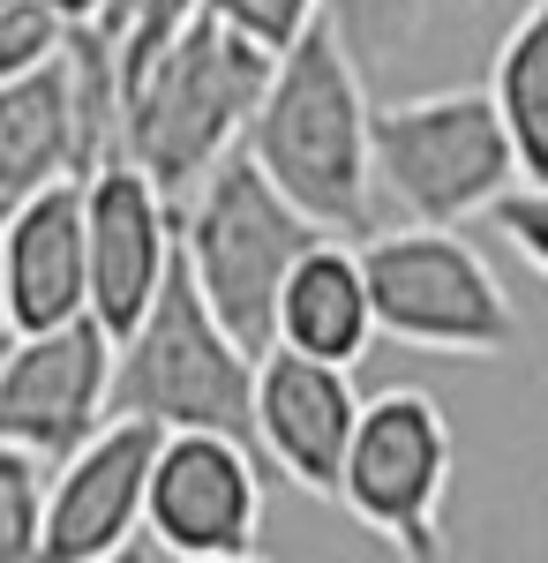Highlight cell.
I'll return each mask as SVG.
<instances>
[{
    "mask_svg": "<svg viewBox=\"0 0 548 563\" xmlns=\"http://www.w3.org/2000/svg\"><path fill=\"white\" fill-rule=\"evenodd\" d=\"M369 76L346 60V45L308 23L255 106L249 151L263 174L294 196L300 211L316 218L324 233H376V158H369Z\"/></svg>",
    "mask_w": 548,
    "mask_h": 563,
    "instance_id": "obj_1",
    "label": "cell"
},
{
    "mask_svg": "<svg viewBox=\"0 0 548 563\" xmlns=\"http://www.w3.org/2000/svg\"><path fill=\"white\" fill-rule=\"evenodd\" d=\"M271 68L278 53L204 0L121 84V158H135L166 196L196 188L249 135Z\"/></svg>",
    "mask_w": 548,
    "mask_h": 563,
    "instance_id": "obj_2",
    "label": "cell"
},
{
    "mask_svg": "<svg viewBox=\"0 0 548 563\" xmlns=\"http://www.w3.org/2000/svg\"><path fill=\"white\" fill-rule=\"evenodd\" d=\"M113 413L151 429H226L255 443V353L226 331L196 286L188 256H173L143 323L113 339Z\"/></svg>",
    "mask_w": 548,
    "mask_h": 563,
    "instance_id": "obj_3",
    "label": "cell"
},
{
    "mask_svg": "<svg viewBox=\"0 0 548 563\" xmlns=\"http://www.w3.org/2000/svg\"><path fill=\"white\" fill-rule=\"evenodd\" d=\"M316 233L324 225L300 211L241 143L196 180V203L180 211V256L196 271L211 316L249 353L278 346V286H286L294 256Z\"/></svg>",
    "mask_w": 548,
    "mask_h": 563,
    "instance_id": "obj_4",
    "label": "cell"
},
{
    "mask_svg": "<svg viewBox=\"0 0 548 563\" xmlns=\"http://www.w3.org/2000/svg\"><path fill=\"white\" fill-rule=\"evenodd\" d=\"M376 331L414 353H451V361H496L518 346V308L489 256L465 241L459 225H398L361 241Z\"/></svg>",
    "mask_w": 548,
    "mask_h": 563,
    "instance_id": "obj_5",
    "label": "cell"
},
{
    "mask_svg": "<svg viewBox=\"0 0 548 563\" xmlns=\"http://www.w3.org/2000/svg\"><path fill=\"white\" fill-rule=\"evenodd\" d=\"M369 158H376V188L414 225H465L473 211H496L511 180H526L489 90H428L376 106Z\"/></svg>",
    "mask_w": 548,
    "mask_h": 563,
    "instance_id": "obj_6",
    "label": "cell"
},
{
    "mask_svg": "<svg viewBox=\"0 0 548 563\" xmlns=\"http://www.w3.org/2000/svg\"><path fill=\"white\" fill-rule=\"evenodd\" d=\"M443 496H451V421L428 390H376L346 443L338 504L376 533L391 556H443Z\"/></svg>",
    "mask_w": 548,
    "mask_h": 563,
    "instance_id": "obj_7",
    "label": "cell"
},
{
    "mask_svg": "<svg viewBox=\"0 0 548 563\" xmlns=\"http://www.w3.org/2000/svg\"><path fill=\"white\" fill-rule=\"evenodd\" d=\"M143 533L173 563H249L263 549V451L226 429H166Z\"/></svg>",
    "mask_w": 548,
    "mask_h": 563,
    "instance_id": "obj_8",
    "label": "cell"
},
{
    "mask_svg": "<svg viewBox=\"0 0 548 563\" xmlns=\"http://www.w3.org/2000/svg\"><path fill=\"white\" fill-rule=\"evenodd\" d=\"M113 331L98 316L53 323V331H15L0 346V435L61 466L76 443L113 421Z\"/></svg>",
    "mask_w": 548,
    "mask_h": 563,
    "instance_id": "obj_9",
    "label": "cell"
},
{
    "mask_svg": "<svg viewBox=\"0 0 548 563\" xmlns=\"http://www.w3.org/2000/svg\"><path fill=\"white\" fill-rule=\"evenodd\" d=\"M84 233H90V316L128 339L143 308L158 301L173 256H180V211L135 158H106L84 174Z\"/></svg>",
    "mask_w": 548,
    "mask_h": 563,
    "instance_id": "obj_10",
    "label": "cell"
},
{
    "mask_svg": "<svg viewBox=\"0 0 548 563\" xmlns=\"http://www.w3.org/2000/svg\"><path fill=\"white\" fill-rule=\"evenodd\" d=\"M166 429L113 413L106 429L76 443L53 481H45V533L39 556L45 563H106L121 556L143 533V504H151V466H158Z\"/></svg>",
    "mask_w": 548,
    "mask_h": 563,
    "instance_id": "obj_11",
    "label": "cell"
},
{
    "mask_svg": "<svg viewBox=\"0 0 548 563\" xmlns=\"http://www.w3.org/2000/svg\"><path fill=\"white\" fill-rule=\"evenodd\" d=\"M353 421H361L353 368L316 361V353H294V346L255 353V451H263L271 474H286L294 488L338 504Z\"/></svg>",
    "mask_w": 548,
    "mask_h": 563,
    "instance_id": "obj_12",
    "label": "cell"
},
{
    "mask_svg": "<svg viewBox=\"0 0 548 563\" xmlns=\"http://www.w3.org/2000/svg\"><path fill=\"white\" fill-rule=\"evenodd\" d=\"M106 158H113V143L90 129L84 98H76L68 45L45 68L0 84V218L15 203H31L39 188H53V180H84Z\"/></svg>",
    "mask_w": 548,
    "mask_h": 563,
    "instance_id": "obj_13",
    "label": "cell"
},
{
    "mask_svg": "<svg viewBox=\"0 0 548 563\" xmlns=\"http://www.w3.org/2000/svg\"><path fill=\"white\" fill-rule=\"evenodd\" d=\"M0 263H8V331H53L90 316L84 180H53L0 218Z\"/></svg>",
    "mask_w": 548,
    "mask_h": 563,
    "instance_id": "obj_14",
    "label": "cell"
},
{
    "mask_svg": "<svg viewBox=\"0 0 548 563\" xmlns=\"http://www.w3.org/2000/svg\"><path fill=\"white\" fill-rule=\"evenodd\" d=\"M376 301H369V271L361 249H346L338 233H316L294 256L286 286H278V346L338 361V368H361L376 346Z\"/></svg>",
    "mask_w": 548,
    "mask_h": 563,
    "instance_id": "obj_15",
    "label": "cell"
},
{
    "mask_svg": "<svg viewBox=\"0 0 548 563\" xmlns=\"http://www.w3.org/2000/svg\"><path fill=\"white\" fill-rule=\"evenodd\" d=\"M489 98H496V113H504V129H511L518 174L548 188V0H534L504 31Z\"/></svg>",
    "mask_w": 548,
    "mask_h": 563,
    "instance_id": "obj_16",
    "label": "cell"
},
{
    "mask_svg": "<svg viewBox=\"0 0 548 563\" xmlns=\"http://www.w3.org/2000/svg\"><path fill=\"white\" fill-rule=\"evenodd\" d=\"M316 23L346 45V60H353L361 76H383V68H398V60L421 45L428 0H324Z\"/></svg>",
    "mask_w": 548,
    "mask_h": 563,
    "instance_id": "obj_17",
    "label": "cell"
},
{
    "mask_svg": "<svg viewBox=\"0 0 548 563\" xmlns=\"http://www.w3.org/2000/svg\"><path fill=\"white\" fill-rule=\"evenodd\" d=\"M45 481H53V466H45L39 451H23V443H8V435H0V563L39 556Z\"/></svg>",
    "mask_w": 548,
    "mask_h": 563,
    "instance_id": "obj_18",
    "label": "cell"
},
{
    "mask_svg": "<svg viewBox=\"0 0 548 563\" xmlns=\"http://www.w3.org/2000/svg\"><path fill=\"white\" fill-rule=\"evenodd\" d=\"M61 45H68V23L45 0H0V84L45 68Z\"/></svg>",
    "mask_w": 548,
    "mask_h": 563,
    "instance_id": "obj_19",
    "label": "cell"
},
{
    "mask_svg": "<svg viewBox=\"0 0 548 563\" xmlns=\"http://www.w3.org/2000/svg\"><path fill=\"white\" fill-rule=\"evenodd\" d=\"M489 218H496V233H504L511 249H518V256H526V263H534V271L548 278V188H541V180H526V188H504Z\"/></svg>",
    "mask_w": 548,
    "mask_h": 563,
    "instance_id": "obj_20",
    "label": "cell"
},
{
    "mask_svg": "<svg viewBox=\"0 0 548 563\" xmlns=\"http://www.w3.org/2000/svg\"><path fill=\"white\" fill-rule=\"evenodd\" d=\"M211 8L226 15V23H241L249 38H263L271 53H286V45L316 23V8H324V0H211Z\"/></svg>",
    "mask_w": 548,
    "mask_h": 563,
    "instance_id": "obj_21",
    "label": "cell"
},
{
    "mask_svg": "<svg viewBox=\"0 0 548 563\" xmlns=\"http://www.w3.org/2000/svg\"><path fill=\"white\" fill-rule=\"evenodd\" d=\"M45 8H53L68 31H84V23H98V15H106V0H45Z\"/></svg>",
    "mask_w": 548,
    "mask_h": 563,
    "instance_id": "obj_22",
    "label": "cell"
},
{
    "mask_svg": "<svg viewBox=\"0 0 548 563\" xmlns=\"http://www.w3.org/2000/svg\"><path fill=\"white\" fill-rule=\"evenodd\" d=\"M0 339H8V263H0Z\"/></svg>",
    "mask_w": 548,
    "mask_h": 563,
    "instance_id": "obj_23",
    "label": "cell"
},
{
    "mask_svg": "<svg viewBox=\"0 0 548 563\" xmlns=\"http://www.w3.org/2000/svg\"><path fill=\"white\" fill-rule=\"evenodd\" d=\"M0 346H8V339H0Z\"/></svg>",
    "mask_w": 548,
    "mask_h": 563,
    "instance_id": "obj_24",
    "label": "cell"
}]
</instances>
